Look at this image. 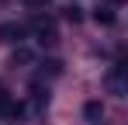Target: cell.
<instances>
[{"label": "cell", "mask_w": 128, "mask_h": 125, "mask_svg": "<svg viewBox=\"0 0 128 125\" xmlns=\"http://www.w3.org/2000/svg\"><path fill=\"white\" fill-rule=\"evenodd\" d=\"M24 35H28L24 24H0V38H4V42H21Z\"/></svg>", "instance_id": "6da1fadb"}, {"label": "cell", "mask_w": 128, "mask_h": 125, "mask_svg": "<svg viewBox=\"0 0 128 125\" xmlns=\"http://www.w3.org/2000/svg\"><path fill=\"white\" fill-rule=\"evenodd\" d=\"M35 31L42 35V42H56V24H52V21L38 18V21H35Z\"/></svg>", "instance_id": "7a4b0ae2"}, {"label": "cell", "mask_w": 128, "mask_h": 125, "mask_svg": "<svg viewBox=\"0 0 128 125\" xmlns=\"http://www.w3.org/2000/svg\"><path fill=\"white\" fill-rule=\"evenodd\" d=\"M83 115H86V122H90V125H100V118H104V108H100L97 101H90V104L83 108Z\"/></svg>", "instance_id": "3957f363"}, {"label": "cell", "mask_w": 128, "mask_h": 125, "mask_svg": "<svg viewBox=\"0 0 128 125\" xmlns=\"http://www.w3.org/2000/svg\"><path fill=\"white\" fill-rule=\"evenodd\" d=\"M14 115H18V104H14L4 90H0V118H14Z\"/></svg>", "instance_id": "277c9868"}, {"label": "cell", "mask_w": 128, "mask_h": 125, "mask_svg": "<svg viewBox=\"0 0 128 125\" xmlns=\"http://www.w3.org/2000/svg\"><path fill=\"white\" fill-rule=\"evenodd\" d=\"M94 21H97V24H114V11H111V7H97V11H94Z\"/></svg>", "instance_id": "5b68a950"}, {"label": "cell", "mask_w": 128, "mask_h": 125, "mask_svg": "<svg viewBox=\"0 0 128 125\" xmlns=\"http://www.w3.org/2000/svg\"><path fill=\"white\" fill-rule=\"evenodd\" d=\"M31 59V52H28V49H18V52H14V62H28Z\"/></svg>", "instance_id": "8992f818"}]
</instances>
